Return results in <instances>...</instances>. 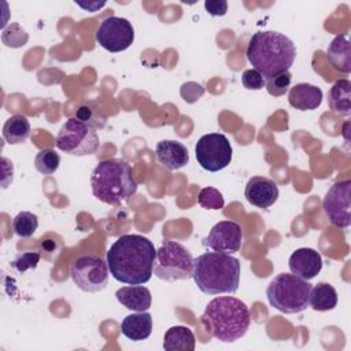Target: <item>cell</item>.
<instances>
[{"label": "cell", "instance_id": "obj_17", "mask_svg": "<svg viewBox=\"0 0 351 351\" xmlns=\"http://www.w3.org/2000/svg\"><path fill=\"white\" fill-rule=\"evenodd\" d=\"M288 101L293 108L300 111L315 110L322 103V90L315 85L299 82L289 89Z\"/></svg>", "mask_w": 351, "mask_h": 351}, {"label": "cell", "instance_id": "obj_24", "mask_svg": "<svg viewBox=\"0 0 351 351\" xmlns=\"http://www.w3.org/2000/svg\"><path fill=\"white\" fill-rule=\"evenodd\" d=\"M30 134V123L25 115L10 117L3 126V137L10 144H22Z\"/></svg>", "mask_w": 351, "mask_h": 351}, {"label": "cell", "instance_id": "obj_15", "mask_svg": "<svg viewBox=\"0 0 351 351\" xmlns=\"http://www.w3.org/2000/svg\"><path fill=\"white\" fill-rule=\"evenodd\" d=\"M288 266L292 274L308 281L321 271L322 258L315 250L303 247L292 252L288 261Z\"/></svg>", "mask_w": 351, "mask_h": 351}, {"label": "cell", "instance_id": "obj_20", "mask_svg": "<svg viewBox=\"0 0 351 351\" xmlns=\"http://www.w3.org/2000/svg\"><path fill=\"white\" fill-rule=\"evenodd\" d=\"M328 59L330 64L343 73L351 71V48L347 34H337L328 47Z\"/></svg>", "mask_w": 351, "mask_h": 351}, {"label": "cell", "instance_id": "obj_4", "mask_svg": "<svg viewBox=\"0 0 351 351\" xmlns=\"http://www.w3.org/2000/svg\"><path fill=\"white\" fill-rule=\"evenodd\" d=\"M193 280L206 295H233L240 284V262L225 252H204L193 259Z\"/></svg>", "mask_w": 351, "mask_h": 351}, {"label": "cell", "instance_id": "obj_14", "mask_svg": "<svg viewBox=\"0 0 351 351\" xmlns=\"http://www.w3.org/2000/svg\"><path fill=\"white\" fill-rule=\"evenodd\" d=\"M244 196L252 206L267 208L278 199V186L273 180L267 177L255 176L248 180Z\"/></svg>", "mask_w": 351, "mask_h": 351}, {"label": "cell", "instance_id": "obj_23", "mask_svg": "<svg viewBox=\"0 0 351 351\" xmlns=\"http://www.w3.org/2000/svg\"><path fill=\"white\" fill-rule=\"evenodd\" d=\"M308 304L315 311L333 310L337 304V292L330 284L318 282L315 287L311 288Z\"/></svg>", "mask_w": 351, "mask_h": 351}, {"label": "cell", "instance_id": "obj_18", "mask_svg": "<svg viewBox=\"0 0 351 351\" xmlns=\"http://www.w3.org/2000/svg\"><path fill=\"white\" fill-rule=\"evenodd\" d=\"M121 332L132 341H141L152 332V317L148 311H136L126 315L121 322Z\"/></svg>", "mask_w": 351, "mask_h": 351}, {"label": "cell", "instance_id": "obj_8", "mask_svg": "<svg viewBox=\"0 0 351 351\" xmlns=\"http://www.w3.org/2000/svg\"><path fill=\"white\" fill-rule=\"evenodd\" d=\"M55 145L71 156L92 155L99 148V136L89 122L73 117L62 125Z\"/></svg>", "mask_w": 351, "mask_h": 351}, {"label": "cell", "instance_id": "obj_33", "mask_svg": "<svg viewBox=\"0 0 351 351\" xmlns=\"http://www.w3.org/2000/svg\"><path fill=\"white\" fill-rule=\"evenodd\" d=\"M204 8L213 16H222L228 11V3L223 0H207L204 1Z\"/></svg>", "mask_w": 351, "mask_h": 351}, {"label": "cell", "instance_id": "obj_2", "mask_svg": "<svg viewBox=\"0 0 351 351\" xmlns=\"http://www.w3.org/2000/svg\"><path fill=\"white\" fill-rule=\"evenodd\" d=\"M295 58L296 47L293 41L276 30L254 33L247 45V59L265 81L288 71Z\"/></svg>", "mask_w": 351, "mask_h": 351}, {"label": "cell", "instance_id": "obj_13", "mask_svg": "<svg viewBox=\"0 0 351 351\" xmlns=\"http://www.w3.org/2000/svg\"><path fill=\"white\" fill-rule=\"evenodd\" d=\"M243 232L237 222L219 221L203 239V245L215 252L233 254L241 247Z\"/></svg>", "mask_w": 351, "mask_h": 351}, {"label": "cell", "instance_id": "obj_16", "mask_svg": "<svg viewBox=\"0 0 351 351\" xmlns=\"http://www.w3.org/2000/svg\"><path fill=\"white\" fill-rule=\"evenodd\" d=\"M158 162L167 170H178L188 165L189 154L186 147L176 140H162L155 148Z\"/></svg>", "mask_w": 351, "mask_h": 351}, {"label": "cell", "instance_id": "obj_22", "mask_svg": "<svg viewBox=\"0 0 351 351\" xmlns=\"http://www.w3.org/2000/svg\"><path fill=\"white\" fill-rule=\"evenodd\" d=\"M328 104L335 114L350 115L351 112V82L348 80L336 81L328 93Z\"/></svg>", "mask_w": 351, "mask_h": 351}, {"label": "cell", "instance_id": "obj_31", "mask_svg": "<svg viewBox=\"0 0 351 351\" xmlns=\"http://www.w3.org/2000/svg\"><path fill=\"white\" fill-rule=\"evenodd\" d=\"M180 95L186 103H195L204 95V88L197 82L189 81V82L182 84L181 89H180Z\"/></svg>", "mask_w": 351, "mask_h": 351}, {"label": "cell", "instance_id": "obj_30", "mask_svg": "<svg viewBox=\"0 0 351 351\" xmlns=\"http://www.w3.org/2000/svg\"><path fill=\"white\" fill-rule=\"evenodd\" d=\"M41 255L38 252H22L18 254L16 258L12 261V267L19 271L23 273L27 269H34L37 267L38 262H40Z\"/></svg>", "mask_w": 351, "mask_h": 351}, {"label": "cell", "instance_id": "obj_7", "mask_svg": "<svg viewBox=\"0 0 351 351\" xmlns=\"http://www.w3.org/2000/svg\"><path fill=\"white\" fill-rule=\"evenodd\" d=\"M154 274L170 282L189 280L193 276V256L181 243L165 240L156 250Z\"/></svg>", "mask_w": 351, "mask_h": 351}, {"label": "cell", "instance_id": "obj_3", "mask_svg": "<svg viewBox=\"0 0 351 351\" xmlns=\"http://www.w3.org/2000/svg\"><path fill=\"white\" fill-rule=\"evenodd\" d=\"M202 324L214 339L222 343H233L241 339L250 328V308L237 298L219 296L206 306Z\"/></svg>", "mask_w": 351, "mask_h": 351}, {"label": "cell", "instance_id": "obj_12", "mask_svg": "<svg viewBox=\"0 0 351 351\" xmlns=\"http://www.w3.org/2000/svg\"><path fill=\"white\" fill-rule=\"evenodd\" d=\"M322 208L332 225L348 228L351 223V181L344 180L335 182L324 197Z\"/></svg>", "mask_w": 351, "mask_h": 351}, {"label": "cell", "instance_id": "obj_10", "mask_svg": "<svg viewBox=\"0 0 351 351\" xmlns=\"http://www.w3.org/2000/svg\"><path fill=\"white\" fill-rule=\"evenodd\" d=\"M232 145L222 133H208L202 136L195 145L197 163L207 171L215 173L228 167L232 160Z\"/></svg>", "mask_w": 351, "mask_h": 351}, {"label": "cell", "instance_id": "obj_27", "mask_svg": "<svg viewBox=\"0 0 351 351\" xmlns=\"http://www.w3.org/2000/svg\"><path fill=\"white\" fill-rule=\"evenodd\" d=\"M291 80H292V75L288 71H282L269 80L265 81V86L269 92V95L274 96V97H278V96H282L285 95V92L289 89L291 86Z\"/></svg>", "mask_w": 351, "mask_h": 351}, {"label": "cell", "instance_id": "obj_32", "mask_svg": "<svg viewBox=\"0 0 351 351\" xmlns=\"http://www.w3.org/2000/svg\"><path fill=\"white\" fill-rule=\"evenodd\" d=\"M241 81H243L244 88H247L250 90H259L265 86V78L255 69L244 70V73L241 75Z\"/></svg>", "mask_w": 351, "mask_h": 351}, {"label": "cell", "instance_id": "obj_11", "mask_svg": "<svg viewBox=\"0 0 351 351\" xmlns=\"http://www.w3.org/2000/svg\"><path fill=\"white\" fill-rule=\"evenodd\" d=\"M97 44L110 52L128 49L134 41V29L126 18L107 16L99 25L95 33Z\"/></svg>", "mask_w": 351, "mask_h": 351}, {"label": "cell", "instance_id": "obj_9", "mask_svg": "<svg viewBox=\"0 0 351 351\" xmlns=\"http://www.w3.org/2000/svg\"><path fill=\"white\" fill-rule=\"evenodd\" d=\"M108 266L95 254L77 256L70 266V276L74 284L84 292L96 293L108 284Z\"/></svg>", "mask_w": 351, "mask_h": 351}, {"label": "cell", "instance_id": "obj_26", "mask_svg": "<svg viewBox=\"0 0 351 351\" xmlns=\"http://www.w3.org/2000/svg\"><path fill=\"white\" fill-rule=\"evenodd\" d=\"M38 228V218L30 211H21L12 219V230L19 237H30Z\"/></svg>", "mask_w": 351, "mask_h": 351}, {"label": "cell", "instance_id": "obj_19", "mask_svg": "<svg viewBox=\"0 0 351 351\" xmlns=\"http://www.w3.org/2000/svg\"><path fill=\"white\" fill-rule=\"evenodd\" d=\"M115 298L123 307L132 311H147L152 302L149 289L143 285L122 287L115 292Z\"/></svg>", "mask_w": 351, "mask_h": 351}, {"label": "cell", "instance_id": "obj_29", "mask_svg": "<svg viewBox=\"0 0 351 351\" xmlns=\"http://www.w3.org/2000/svg\"><path fill=\"white\" fill-rule=\"evenodd\" d=\"M3 43L7 47H12V48H18V47H23L27 41V33L19 27V25L12 23L8 29L3 30Z\"/></svg>", "mask_w": 351, "mask_h": 351}, {"label": "cell", "instance_id": "obj_1", "mask_svg": "<svg viewBox=\"0 0 351 351\" xmlns=\"http://www.w3.org/2000/svg\"><path fill=\"white\" fill-rule=\"evenodd\" d=\"M156 250L154 243L141 234H123L107 251L110 274L119 282L141 285L151 280Z\"/></svg>", "mask_w": 351, "mask_h": 351}, {"label": "cell", "instance_id": "obj_21", "mask_svg": "<svg viewBox=\"0 0 351 351\" xmlns=\"http://www.w3.org/2000/svg\"><path fill=\"white\" fill-rule=\"evenodd\" d=\"M196 339L193 332L182 325L171 326L163 337V348L166 351H193Z\"/></svg>", "mask_w": 351, "mask_h": 351}, {"label": "cell", "instance_id": "obj_5", "mask_svg": "<svg viewBox=\"0 0 351 351\" xmlns=\"http://www.w3.org/2000/svg\"><path fill=\"white\" fill-rule=\"evenodd\" d=\"M90 186L97 200L111 206L128 200L137 191L130 166L118 158L104 159L96 165L90 174Z\"/></svg>", "mask_w": 351, "mask_h": 351}, {"label": "cell", "instance_id": "obj_6", "mask_svg": "<svg viewBox=\"0 0 351 351\" xmlns=\"http://www.w3.org/2000/svg\"><path fill=\"white\" fill-rule=\"evenodd\" d=\"M313 285L295 274L280 273L266 288V296L271 307L285 314L302 313L310 303Z\"/></svg>", "mask_w": 351, "mask_h": 351}, {"label": "cell", "instance_id": "obj_28", "mask_svg": "<svg viewBox=\"0 0 351 351\" xmlns=\"http://www.w3.org/2000/svg\"><path fill=\"white\" fill-rule=\"evenodd\" d=\"M197 202L203 208L207 210H219L225 204L221 192L213 186L203 188L197 195Z\"/></svg>", "mask_w": 351, "mask_h": 351}, {"label": "cell", "instance_id": "obj_25", "mask_svg": "<svg viewBox=\"0 0 351 351\" xmlns=\"http://www.w3.org/2000/svg\"><path fill=\"white\" fill-rule=\"evenodd\" d=\"M60 165L59 154L52 148H44L37 152L34 158V167L38 173L44 176L53 174Z\"/></svg>", "mask_w": 351, "mask_h": 351}]
</instances>
